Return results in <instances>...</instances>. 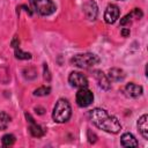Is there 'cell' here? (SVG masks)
<instances>
[{
    "label": "cell",
    "mask_w": 148,
    "mask_h": 148,
    "mask_svg": "<svg viewBox=\"0 0 148 148\" xmlns=\"http://www.w3.org/2000/svg\"><path fill=\"white\" fill-rule=\"evenodd\" d=\"M89 117L96 127H98L99 130H103L108 133L117 134L121 130V125H120L119 120L102 108H95V109L90 110Z\"/></svg>",
    "instance_id": "cell-1"
},
{
    "label": "cell",
    "mask_w": 148,
    "mask_h": 148,
    "mask_svg": "<svg viewBox=\"0 0 148 148\" xmlns=\"http://www.w3.org/2000/svg\"><path fill=\"white\" fill-rule=\"evenodd\" d=\"M71 116H72V108H71L69 102L65 98H59L52 111L53 120L58 124H62V123L68 121Z\"/></svg>",
    "instance_id": "cell-2"
},
{
    "label": "cell",
    "mask_w": 148,
    "mask_h": 148,
    "mask_svg": "<svg viewBox=\"0 0 148 148\" xmlns=\"http://www.w3.org/2000/svg\"><path fill=\"white\" fill-rule=\"evenodd\" d=\"M99 61H101L99 57L96 56L95 53H90V52L75 54V56L71 59V62H72L74 66H76V67H79V68H82V69L91 68V67H94L95 65H97Z\"/></svg>",
    "instance_id": "cell-3"
},
{
    "label": "cell",
    "mask_w": 148,
    "mask_h": 148,
    "mask_svg": "<svg viewBox=\"0 0 148 148\" xmlns=\"http://www.w3.org/2000/svg\"><path fill=\"white\" fill-rule=\"evenodd\" d=\"M29 2L32 9L40 16H50L57 9L52 0H29Z\"/></svg>",
    "instance_id": "cell-4"
},
{
    "label": "cell",
    "mask_w": 148,
    "mask_h": 148,
    "mask_svg": "<svg viewBox=\"0 0 148 148\" xmlns=\"http://www.w3.org/2000/svg\"><path fill=\"white\" fill-rule=\"evenodd\" d=\"M75 102L77 106L80 108H87L94 102V94L91 90L88 89V87L80 88L75 96Z\"/></svg>",
    "instance_id": "cell-5"
},
{
    "label": "cell",
    "mask_w": 148,
    "mask_h": 148,
    "mask_svg": "<svg viewBox=\"0 0 148 148\" xmlns=\"http://www.w3.org/2000/svg\"><path fill=\"white\" fill-rule=\"evenodd\" d=\"M119 15H120V9L117 5L114 3H110L106 6L105 8V12H104V22L106 24H113L118 18H119Z\"/></svg>",
    "instance_id": "cell-6"
},
{
    "label": "cell",
    "mask_w": 148,
    "mask_h": 148,
    "mask_svg": "<svg viewBox=\"0 0 148 148\" xmlns=\"http://www.w3.org/2000/svg\"><path fill=\"white\" fill-rule=\"evenodd\" d=\"M68 82L72 87L74 88H84V87H88V79L86 75H83L82 73L80 72H72L69 75H68Z\"/></svg>",
    "instance_id": "cell-7"
},
{
    "label": "cell",
    "mask_w": 148,
    "mask_h": 148,
    "mask_svg": "<svg viewBox=\"0 0 148 148\" xmlns=\"http://www.w3.org/2000/svg\"><path fill=\"white\" fill-rule=\"evenodd\" d=\"M24 116H25L27 120L29 121V132H30V134H31L32 136H35V138H42V136L45 134V130H44L40 125H38V124L35 121V119L31 117L30 113L25 112Z\"/></svg>",
    "instance_id": "cell-8"
},
{
    "label": "cell",
    "mask_w": 148,
    "mask_h": 148,
    "mask_svg": "<svg viewBox=\"0 0 148 148\" xmlns=\"http://www.w3.org/2000/svg\"><path fill=\"white\" fill-rule=\"evenodd\" d=\"M92 75H94L95 80L97 81L98 87L101 89H103V90H110L111 89V81L109 80L108 75L104 72H102L99 69H95L92 72Z\"/></svg>",
    "instance_id": "cell-9"
},
{
    "label": "cell",
    "mask_w": 148,
    "mask_h": 148,
    "mask_svg": "<svg viewBox=\"0 0 148 148\" xmlns=\"http://www.w3.org/2000/svg\"><path fill=\"white\" fill-rule=\"evenodd\" d=\"M142 92H143L142 86L136 84L134 82H130L124 87V94L131 98H138L139 96L142 95Z\"/></svg>",
    "instance_id": "cell-10"
},
{
    "label": "cell",
    "mask_w": 148,
    "mask_h": 148,
    "mask_svg": "<svg viewBox=\"0 0 148 148\" xmlns=\"http://www.w3.org/2000/svg\"><path fill=\"white\" fill-rule=\"evenodd\" d=\"M83 13L89 21H95L98 15V7L95 1L89 0L83 5Z\"/></svg>",
    "instance_id": "cell-11"
},
{
    "label": "cell",
    "mask_w": 148,
    "mask_h": 148,
    "mask_svg": "<svg viewBox=\"0 0 148 148\" xmlns=\"http://www.w3.org/2000/svg\"><path fill=\"white\" fill-rule=\"evenodd\" d=\"M106 75H108L109 80L110 81H113V82H120V81H123L126 77L125 72L121 68H117V67L110 68Z\"/></svg>",
    "instance_id": "cell-12"
},
{
    "label": "cell",
    "mask_w": 148,
    "mask_h": 148,
    "mask_svg": "<svg viewBox=\"0 0 148 148\" xmlns=\"http://www.w3.org/2000/svg\"><path fill=\"white\" fill-rule=\"evenodd\" d=\"M143 16V13H142V10L140 9V8H134L131 13H128V14H126L121 20H120V24L121 25H126V24H130V23H132V21H133V18H141Z\"/></svg>",
    "instance_id": "cell-13"
},
{
    "label": "cell",
    "mask_w": 148,
    "mask_h": 148,
    "mask_svg": "<svg viewBox=\"0 0 148 148\" xmlns=\"http://www.w3.org/2000/svg\"><path fill=\"white\" fill-rule=\"evenodd\" d=\"M148 116L145 113V114H142L139 119H138V123H136V125H138V128H139V132H140V134L142 135V138L143 139H148Z\"/></svg>",
    "instance_id": "cell-14"
},
{
    "label": "cell",
    "mask_w": 148,
    "mask_h": 148,
    "mask_svg": "<svg viewBox=\"0 0 148 148\" xmlns=\"http://www.w3.org/2000/svg\"><path fill=\"white\" fill-rule=\"evenodd\" d=\"M120 143L123 147H138L139 146L138 140L131 133H124L120 136Z\"/></svg>",
    "instance_id": "cell-15"
},
{
    "label": "cell",
    "mask_w": 148,
    "mask_h": 148,
    "mask_svg": "<svg viewBox=\"0 0 148 148\" xmlns=\"http://www.w3.org/2000/svg\"><path fill=\"white\" fill-rule=\"evenodd\" d=\"M10 123V117L8 113H6L5 111L0 110V131H3L8 127Z\"/></svg>",
    "instance_id": "cell-16"
},
{
    "label": "cell",
    "mask_w": 148,
    "mask_h": 148,
    "mask_svg": "<svg viewBox=\"0 0 148 148\" xmlns=\"http://www.w3.org/2000/svg\"><path fill=\"white\" fill-rule=\"evenodd\" d=\"M22 74L25 80H35L37 77V71L34 67H25L22 71Z\"/></svg>",
    "instance_id": "cell-17"
},
{
    "label": "cell",
    "mask_w": 148,
    "mask_h": 148,
    "mask_svg": "<svg viewBox=\"0 0 148 148\" xmlns=\"http://www.w3.org/2000/svg\"><path fill=\"white\" fill-rule=\"evenodd\" d=\"M14 50H15V58L16 59H18V60H29V59H31V53L22 51L20 49V46L14 49Z\"/></svg>",
    "instance_id": "cell-18"
},
{
    "label": "cell",
    "mask_w": 148,
    "mask_h": 148,
    "mask_svg": "<svg viewBox=\"0 0 148 148\" xmlns=\"http://www.w3.org/2000/svg\"><path fill=\"white\" fill-rule=\"evenodd\" d=\"M15 140H16L15 135L8 133V134H5V135L2 136L1 142H2V146H3V147H10V146H13V145L15 143Z\"/></svg>",
    "instance_id": "cell-19"
},
{
    "label": "cell",
    "mask_w": 148,
    "mask_h": 148,
    "mask_svg": "<svg viewBox=\"0 0 148 148\" xmlns=\"http://www.w3.org/2000/svg\"><path fill=\"white\" fill-rule=\"evenodd\" d=\"M51 92V88L50 87H46V86H42L37 89L34 90V96H37V97H42V96H46Z\"/></svg>",
    "instance_id": "cell-20"
},
{
    "label": "cell",
    "mask_w": 148,
    "mask_h": 148,
    "mask_svg": "<svg viewBox=\"0 0 148 148\" xmlns=\"http://www.w3.org/2000/svg\"><path fill=\"white\" fill-rule=\"evenodd\" d=\"M43 76H44V80L46 82H50L51 81V74H50V71H49V67L46 64H43Z\"/></svg>",
    "instance_id": "cell-21"
},
{
    "label": "cell",
    "mask_w": 148,
    "mask_h": 148,
    "mask_svg": "<svg viewBox=\"0 0 148 148\" xmlns=\"http://www.w3.org/2000/svg\"><path fill=\"white\" fill-rule=\"evenodd\" d=\"M88 141L90 143H95L97 141V136L95 133H91V131H88Z\"/></svg>",
    "instance_id": "cell-22"
},
{
    "label": "cell",
    "mask_w": 148,
    "mask_h": 148,
    "mask_svg": "<svg viewBox=\"0 0 148 148\" xmlns=\"http://www.w3.org/2000/svg\"><path fill=\"white\" fill-rule=\"evenodd\" d=\"M10 45L13 46V49H16V47L20 46V39H18L17 36H14V38H13L12 42H10Z\"/></svg>",
    "instance_id": "cell-23"
},
{
    "label": "cell",
    "mask_w": 148,
    "mask_h": 148,
    "mask_svg": "<svg viewBox=\"0 0 148 148\" xmlns=\"http://www.w3.org/2000/svg\"><path fill=\"white\" fill-rule=\"evenodd\" d=\"M130 28H123L121 30H120V34H121V36L123 37H127V36H130Z\"/></svg>",
    "instance_id": "cell-24"
},
{
    "label": "cell",
    "mask_w": 148,
    "mask_h": 148,
    "mask_svg": "<svg viewBox=\"0 0 148 148\" xmlns=\"http://www.w3.org/2000/svg\"><path fill=\"white\" fill-rule=\"evenodd\" d=\"M35 110H36V113H38V114H44V112H45V109L44 108H40V106L35 108Z\"/></svg>",
    "instance_id": "cell-25"
},
{
    "label": "cell",
    "mask_w": 148,
    "mask_h": 148,
    "mask_svg": "<svg viewBox=\"0 0 148 148\" xmlns=\"http://www.w3.org/2000/svg\"><path fill=\"white\" fill-rule=\"evenodd\" d=\"M119 1H121V0H119Z\"/></svg>",
    "instance_id": "cell-26"
}]
</instances>
